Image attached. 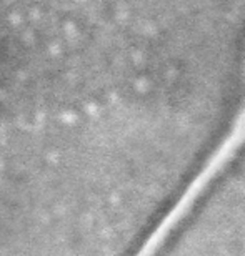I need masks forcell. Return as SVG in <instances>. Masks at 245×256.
Masks as SVG:
<instances>
[{"instance_id": "6da1fadb", "label": "cell", "mask_w": 245, "mask_h": 256, "mask_svg": "<svg viewBox=\"0 0 245 256\" xmlns=\"http://www.w3.org/2000/svg\"><path fill=\"white\" fill-rule=\"evenodd\" d=\"M150 256H245V165L210 180Z\"/></svg>"}]
</instances>
